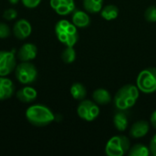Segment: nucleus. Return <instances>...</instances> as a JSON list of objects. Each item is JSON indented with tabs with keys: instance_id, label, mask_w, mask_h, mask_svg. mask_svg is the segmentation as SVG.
Masks as SVG:
<instances>
[{
	"instance_id": "1",
	"label": "nucleus",
	"mask_w": 156,
	"mask_h": 156,
	"mask_svg": "<svg viewBox=\"0 0 156 156\" xmlns=\"http://www.w3.org/2000/svg\"><path fill=\"white\" fill-rule=\"evenodd\" d=\"M140 95L137 85L127 84L122 87L113 98V103L117 111H128L133 107Z\"/></svg>"
},
{
	"instance_id": "2",
	"label": "nucleus",
	"mask_w": 156,
	"mask_h": 156,
	"mask_svg": "<svg viewBox=\"0 0 156 156\" xmlns=\"http://www.w3.org/2000/svg\"><path fill=\"white\" fill-rule=\"evenodd\" d=\"M26 118L32 125L44 127L54 122L55 115L48 107L42 104H36L27 109Z\"/></svg>"
},
{
	"instance_id": "3",
	"label": "nucleus",
	"mask_w": 156,
	"mask_h": 156,
	"mask_svg": "<svg viewBox=\"0 0 156 156\" xmlns=\"http://www.w3.org/2000/svg\"><path fill=\"white\" fill-rule=\"evenodd\" d=\"M137 87L140 91L151 94L156 91V68H147L142 70L137 77Z\"/></svg>"
},
{
	"instance_id": "4",
	"label": "nucleus",
	"mask_w": 156,
	"mask_h": 156,
	"mask_svg": "<svg viewBox=\"0 0 156 156\" xmlns=\"http://www.w3.org/2000/svg\"><path fill=\"white\" fill-rule=\"evenodd\" d=\"M15 75L20 83L29 85L37 80V69L36 66L29 61H21L15 69Z\"/></svg>"
},
{
	"instance_id": "5",
	"label": "nucleus",
	"mask_w": 156,
	"mask_h": 156,
	"mask_svg": "<svg viewBox=\"0 0 156 156\" xmlns=\"http://www.w3.org/2000/svg\"><path fill=\"white\" fill-rule=\"evenodd\" d=\"M130 141L124 135L112 137L105 147V153L108 156H122L130 150Z\"/></svg>"
},
{
	"instance_id": "6",
	"label": "nucleus",
	"mask_w": 156,
	"mask_h": 156,
	"mask_svg": "<svg viewBox=\"0 0 156 156\" xmlns=\"http://www.w3.org/2000/svg\"><path fill=\"white\" fill-rule=\"evenodd\" d=\"M77 112L80 118L87 122L94 121L100 114V108L96 102L90 100H82L78 106Z\"/></svg>"
},
{
	"instance_id": "7",
	"label": "nucleus",
	"mask_w": 156,
	"mask_h": 156,
	"mask_svg": "<svg viewBox=\"0 0 156 156\" xmlns=\"http://www.w3.org/2000/svg\"><path fill=\"white\" fill-rule=\"evenodd\" d=\"M16 67L14 51H4L0 61V76L5 77L9 75Z\"/></svg>"
},
{
	"instance_id": "8",
	"label": "nucleus",
	"mask_w": 156,
	"mask_h": 156,
	"mask_svg": "<svg viewBox=\"0 0 156 156\" xmlns=\"http://www.w3.org/2000/svg\"><path fill=\"white\" fill-rule=\"evenodd\" d=\"M31 32H32V27L30 23L24 18L17 20L13 27L14 36L19 40H23L28 37Z\"/></svg>"
},
{
	"instance_id": "9",
	"label": "nucleus",
	"mask_w": 156,
	"mask_h": 156,
	"mask_svg": "<svg viewBox=\"0 0 156 156\" xmlns=\"http://www.w3.org/2000/svg\"><path fill=\"white\" fill-rule=\"evenodd\" d=\"M37 55V46L32 43L24 44L17 51V58L21 61H30Z\"/></svg>"
},
{
	"instance_id": "10",
	"label": "nucleus",
	"mask_w": 156,
	"mask_h": 156,
	"mask_svg": "<svg viewBox=\"0 0 156 156\" xmlns=\"http://www.w3.org/2000/svg\"><path fill=\"white\" fill-rule=\"evenodd\" d=\"M150 130V124L145 120H141L136 122L130 130V134L133 138L140 139L144 137Z\"/></svg>"
},
{
	"instance_id": "11",
	"label": "nucleus",
	"mask_w": 156,
	"mask_h": 156,
	"mask_svg": "<svg viewBox=\"0 0 156 156\" xmlns=\"http://www.w3.org/2000/svg\"><path fill=\"white\" fill-rule=\"evenodd\" d=\"M15 86L8 78L0 76V101L8 100L14 94Z\"/></svg>"
},
{
	"instance_id": "12",
	"label": "nucleus",
	"mask_w": 156,
	"mask_h": 156,
	"mask_svg": "<svg viewBox=\"0 0 156 156\" xmlns=\"http://www.w3.org/2000/svg\"><path fill=\"white\" fill-rule=\"evenodd\" d=\"M16 98L18 101L24 103H29L34 101L37 97V91L30 86H26L16 91Z\"/></svg>"
},
{
	"instance_id": "13",
	"label": "nucleus",
	"mask_w": 156,
	"mask_h": 156,
	"mask_svg": "<svg viewBox=\"0 0 156 156\" xmlns=\"http://www.w3.org/2000/svg\"><path fill=\"white\" fill-rule=\"evenodd\" d=\"M72 23L77 27H87L90 24V17L85 11L75 9L72 14Z\"/></svg>"
},
{
	"instance_id": "14",
	"label": "nucleus",
	"mask_w": 156,
	"mask_h": 156,
	"mask_svg": "<svg viewBox=\"0 0 156 156\" xmlns=\"http://www.w3.org/2000/svg\"><path fill=\"white\" fill-rule=\"evenodd\" d=\"M128 116L126 111H118L113 117V124L117 131L124 132L128 127Z\"/></svg>"
},
{
	"instance_id": "15",
	"label": "nucleus",
	"mask_w": 156,
	"mask_h": 156,
	"mask_svg": "<svg viewBox=\"0 0 156 156\" xmlns=\"http://www.w3.org/2000/svg\"><path fill=\"white\" fill-rule=\"evenodd\" d=\"M92 98L97 104H101V105L108 104L112 101L111 93L105 89L95 90L92 93Z\"/></svg>"
},
{
	"instance_id": "16",
	"label": "nucleus",
	"mask_w": 156,
	"mask_h": 156,
	"mask_svg": "<svg viewBox=\"0 0 156 156\" xmlns=\"http://www.w3.org/2000/svg\"><path fill=\"white\" fill-rule=\"evenodd\" d=\"M75 10L74 0H59V5L55 9V11L60 16H66L73 13Z\"/></svg>"
},
{
	"instance_id": "17",
	"label": "nucleus",
	"mask_w": 156,
	"mask_h": 156,
	"mask_svg": "<svg viewBox=\"0 0 156 156\" xmlns=\"http://www.w3.org/2000/svg\"><path fill=\"white\" fill-rule=\"evenodd\" d=\"M101 15L107 21L114 20L119 16V8L114 5H107L101 8Z\"/></svg>"
},
{
	"instance_id": "18",
	"label": "nucleus",
	"mask_w": 156,
	"mask_h": 156,
	"mask_svg": "<svg viewBox=\"0 0 156 156\" xmlns=\"http://www.w3.org/2000/svg\"><path fill=\"white\" fill-rule=\"evenodd\" d=\"M70 94L75 100L82 101L86 98L87 90L84 85L80 82H75L70 87Z\"/></svg>"
},
{
	"instance_id": "19",
	"label": "nucleus",
	"mask_w": 156,
	"mask_h": 156,
	"mask_svg": "<svg viewBox=\"0 0 156 156\" xmlns=\"http://www.w3.org/2000/svg\"><path fill=\"white\" fill-rule=\"evenodd\" d=\"M150 154V149L144 144H134L132 148L130 147V150L127 153L129 156H148Z\"/></svg>"
},
{
	"instance_id": "20",
	"label": "nucleus",
	"mask_w": 156,
	"mask_h": 156,
	"mask_svg": "<svg viewBox=\"0 0 156 156\" xmlns=\"http://www.w3.org/2000/svg\"><path fill=\"white\" fill-rule=\"evenodd\" d=\"M83 7L89 13L96 14L101 12L102 8V3H98L94 0H83Z\"/></svg>"
},
{
	"instance_id": "21",
	"label": "nucleus",
	"mask_w": 156,
	"mask_h": 156,
	"mask_svg": "<svg viewBox=\"0 0 156 156\" xmlns=\"http://www.w3.org/2000/svg\"><path fill=\"white\" fill-rule=\"evenodd\" d=\"M61 58L67 64L74 62L76 59V50L73 48V47H66L61 53Z\"/></svg>"
},
{
	"instance_id": "22",
	"label": "nucleus",
	"mask_w": 156,
	"mask_h": 156,
	"mask_svg": "<svg viewBox=\"0 0 156 156\" xmlns=\"http://www.w3.org/2000/svg\"><path fill=\"white\" fill-rule=\"evenodd\" d=\"M144 17L148 22L154 23L156 22V6L155 5H151L149 6L144 13Z\"/></svg>"
},
{
	"instance_id": "23",
	"label": "nucleus",
	"mask_w": 156,
	"mask_h": 156,
	"mask_svg": "<svg viewBox=\"0 0 156 156\" xmlns=\"http://www.w3.org/2000/svg\"><path fill=\"white\" fill-rule=\"evenodd\" d=\"M16 16H17V12L14 8L6 9L3 13V17L6 20H13V19L16 18Z\"/></svg>"
},
{
	"instance_id": "24",
	"label": "nucleus",
	"mask_w": 156,
	"mask_h": 156,
	"mask_svg": "<svg viewBox=\"0 0 156 156\" xmlns=\"http://www.w3.org/2000/svg\"><path fill=\"white\" fill-rule=\"evenodd\" d=\"M11 31L9 27L5 24L0 22V38H6L10 36Z\"/></svg>"
},
{
	"instance_id": "25",
	"label": "nucleus",
	"mask_w": 156,
	"mask_h": 156,
	"mask_svg": "<svg viewBox=\"0 0 156 156\" xmlns=\"http://www.w3.org/2000/svg\"><path fill=\"white\" fill-rule=\"evenodd\" d=\"M21 1L23 5L27 8H35L41 2V0H21Z\"/></svg>"
},
{
	"instance_id": "26",
	"label": "nucleus",
	"mask_w": 156,
	"mask_h": 156,
	"mask_svg": "<svg viewBox=\"0 0 156 156\" xmlns=\"http://www.w3.org/2000/svg\"><path fill=\"white\" fill-rule=\"evenodd\" d=\"M150 152L153 155L156 156V134L152 138L151 143H150V146H149Z\"/></svg>"
},
{
	"instance_id": "27",
	"label": "nucleus",
	"mask_w": 156,
	"mask_h": 156,
	"mask_svg": "<svg viewBox=\"0 0 156 156\" xmlns=\"http://www.w3.org/2000/svg\"><path fill=\"white\" fill-rule=\"evenodd\" d=\"M151 124L153 125V127L156 129V111H154L152 115H151Z\"/></svg>"
},
{
	"instance_id": "28",
	"label": "nucleus",
	"mask_w": 156,
	"mask_h": 156,
	"mask_svg": "<svg viewBox=\"0 0 156 156\" xmlns=\"http://www.w3.org/2000/svg\"><path fill=\"white\" fill-rule=\"evenodd\" d=\"M9 2H10L11 4H14V5H16V4H17V3L19 2V0H9Z\"/></svg>"
},
{
	"instance_id": "29",
	"label": "nucleus",
	"mask_w": 156,
	"mask_h": 156,
	"mask_svg": "<svg viewBox=\"0 0 156 156\" xmlns=\"http://www.w3.org/2000/svg\"><path fill=\"white\" fill-rule=\"evenodd\" d=\"M3 54H4V51H0V61H1V58L3 57Z\"/></svg>"
},
{
	"instance_id": "30",
	"label": "nucleus",
	"mask_w": 156,
	"mask_h": 156,
	"mask_svg": "<svg viewBox=\"0 0 156 156\" xmlns=\"http://www.w3.org/2000/svg\"><path fill=\"white\" fill-rule=\"evenodd\" d=\"M95 2H98V3H102L103 2V0H94Z\"/></svg>"
}]
</instances>
